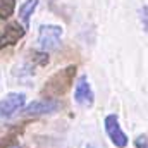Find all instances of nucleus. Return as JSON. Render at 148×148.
<instances>
[{
  "mask_svg": "<svg viewBox=\"0 0 148 148\" xmlns=\"http://www.w3.org/2000/svg\"><path fill=\"white\" fill-rule=\"evenodd\" d=\"M76 71L77 67L76 66H67L60 71H57L55 74H52L45 86L41 88V95L45 98H52V100H59V97L66 95L67 90L73 86L74 77H76Z\"/></svg>",
  "mask_w": 148,
  "mask_h": 148,
  "instance_id": "obj_1",
  "label": "nucleus"
},
{
  "mask_svg": "<svg viewBox=\"0 0 148 148\" xmlns=\"http://www.w3.org/2000/svg\"><path fill=\"white\" fill-rule=\"evenodd\" d=\"M62 26L59 24H41L38 28V47L41 52H53L60 47L62 38Z\"/></svg>",
  "mask_w": 148,
  "mask_h": 148,
  "instance_id": "obj_2",
  "label": "nucleus"
},
{
  "mask_svg": "<svg viewBox=\"0 0 148 148\" xmlns=\"http://www.w3.org/2000/svg\"><path fill=\"white\" fill-rule=\"evenodd\" d=\"M103 126H105V133L109 136V140L112 141V145L115 148H126L129 143L127 134L122 131L121 124H119V117L115 114H109L103 119Z\"/></svg>",
  "mask_w": 148,
  "mask_h": 148,
  "instance_id": "obj_3",
  "label": "nucleus"
},
{
  "mask_svg": "<svg viewBox=\"0 0 148 148\" xmlns=\"http://www.w3.org/2000/svg\"><path fill=\"white\" fill-rule=\"evenodd\" d=\"M74 102L83 107V109H90L93 107L95 103V93H93V88L88 81L86 76H79L77 81H76V86H74Z\"/></svg>",
  "mask_w": 148,
  "mask_h": 148,
  "instance_id": "obj_4",
  "label": "nucleus"
},
{
  "mask_svg": "<svg viewBox=\"0 0 148 148\" xmlns=\"http://www.w3.org/2000/svg\"><path fill=\"white\" fill-rule=\"evenodd\" d=\"M26 107V95L24 93H7L2 100H0V117H12L17 112H21Z\"/></svg>",
  "mask_w": 148,
  "mask_h": 148,
  "instance_id": "obj_5",
  "label": "nucleus"
},
{
  "mask_svg": "<svg viewBox=\"0 0 148 148\" xmlns=\"http://www.w3.org/2000/svg\"><path fill=\"white\" fill-rule=\"evenodd\" d=\"M26 35V28L19 23H9L3 29H0V50L5 47L16 45Z\"/></svg>",
  "mask_w": 148,
  "mask_h": 148,
  "instance_id": "obj_6",
  "label": "nucleus"
},
{
  "mask_svg": "<svg viewBox=\"0 0 148 148\" xmlns=\"http://www.w3.org/2000/svg\"><path fill=\"white\" fill-rule=\"evenodd\" d=\"M60 109V102L59 100H52V98H40V100H35L31 103H28L24 109H23V114L24 115H45V114H52V112L59 110Z\"/></svg>",
  "mask_w": 148,
  "mask_h": 148,
  "instance_id": "obj_7",
  "label": "nucleus"
},
{
  "mask_svg": "<svg viewBox=\"0 0 148 148\" xmlns=\"http://www.w3.org/2000/svg\"><path fill=\"white\" fill-rule=\"evenodd\" d=\"M38 2L40 0H26V2H23L21 5H19V21L23 23V26L28 29V26H29V21H31V16H33V12L36 10L38 7Z\"/></svg>",
  "mask_w": 148,
  "mask_h": 148,
  "instance_id": "obj_8",
  "label": "nucleus"
},
{
  "mask_svg": "<svg viewBox=\"0 0 148 148\" xmlns=\"http://www.w3.org/2000/svg\"><path fill=\"white\" fill-rule=\"evenodd\" d=\"M19 136H17V129H12L9 133H5L3 136H0V148H14L17 143Z\"/></svg>",
  "mask_w": 148,
  "mask_h": 148,
  "instance_id": "obj_9",
  "label": "nucleus"
},
{
  "mask_svg": "<svg viewBox=\"0 0 148 148\" xmlns=\"http://www.w3.org/2000/svg\"><path fill=\"white\" fill-rule=\"evenodd\" d=\"M16 10V0H0V19H9Z\"/></svg>",
  "mask_w": 148,
  "mask_h": 148,
  "instance_id": "obj_10",
  "label": "nucleus"
},
{
  "mask_svg": "<svg viewBox=\"0 0 148 148\" xmlns=\"http://www.w3.org/2000/svg\"><path fill=\"white\" fill-rule=\"evenodd\" d=\"M138 14H140V23H141L143 31H145V33H148V5H147V3L140 7Z\"/></svg>",
  "mask_w": 148,
  "mask_h": 148,
  "instance_id": "obj_11",
  "label": "nucleus"
},
{
  "mask_svg": "<svg viewBox=\"0 0 148 148\" xmlns=\"http://www.w3.org/2000/svg\"><path fill=\"white\" fill-rule=\"evenodd\" d=\"M134 147L136 148H148V136L140 134V136L134 140Z\"/></svg>",
  "mask_w": 148,
  "mask_h": 148,
  "instance_id": "obj_12",
  "label": "nucleus"
},
{
  "mask_svg": "<svg viewBox=\"0 0 148 148\" xmlns=\"http://www.w3.org/2000/svg\"><path fill=\"white\" fill-rule=\"evenodd\" d=\"M86 148H93V147H86Z\"/></svg>",
  "mask_w": 148,
  "mask_h": 148,
  "instance_id": "obj_13",
  "label": "nucleus"
},
{
  "mask_svg": "<svg viewBox=\"0 0 148 148\" xmlns=\"http://www.w3.org/2000/svg\"><path fill=\"white\" fill-rule=\"evenodd\" d=\"M52 2H53V0H52Z\"/></svg>",
  "mask_w": 148,
  "mask_h": 148,
  "instance_id": "obj_14",
  "label": "nucleus"
}]
</instances>
